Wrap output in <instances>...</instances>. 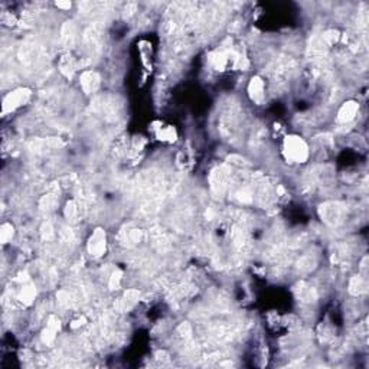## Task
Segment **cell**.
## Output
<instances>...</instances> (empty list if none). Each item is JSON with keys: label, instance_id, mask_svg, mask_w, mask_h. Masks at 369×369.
<instances>
[{"label": "cell", "instance_id": "cell-6", "mask_svg": "<svg viewBox=\"0 0 369 369\" xmlns=\"http://www.w3.org/2000/svg\"><path fill=\"white\" fill-rule=\"evenodd\" d=\"M80 84L85 94H94L95 91H98L101 85L100 74L95 71H85L81 74Z\"/></svg>", "mask_w": 369, "mask_h": 369}, {"label": "cell", "instance_id": "cell-2", "mask_svg": "<svg viewBox=\"0 0 369 369\" xmlns=\"http://www.w3.org/2000/svg\"><path fill=\"white\" fill-rule=\"evenodd\" d=\"M346 215V208L340 202H325L319 206V217L326 225L329 227H338L343 221Z\"/></svg>", "mask_w": 369, "mask_h": 369}, {"label": "cell", "instance_id": "cell-17", "mask_svg": "<svg viewBox=\"0 0 369 369\" xmlns=\"http://www.w3.org/2000/svg\"><path fill=\"white\" fill-rule=\"evenodd\" d=\"M322 40H323L325 46H333L339 40V32L333 29L326 30L325 33H322Z\"/></svg>", "mask_w": 369, "mask_h": 369}, {"label": "cell", "instance_id": "cell-4", "mask_svg": "<svg viewBox=\"0 0 369 369\" xmlns=\"http://www.w3.org/2000/svg\"><path fill=\"white\" fill-rule=\"evenodd\" d=\"M87 249L94 258H100L106 254L107 249V235L106 231L102 228H95L91 234L88 244H87Z\"/></svg>", "mask_w": 369, "mask_h": 369}, {"label": "cell", "instance_id": "cell-15", "mask_svg": "<svg viewBox=\"0 0 369 369\" xmlns=\"http://www.w3.org/2000/svg\"><path fill=\"white\" fill-rule=\"evenodd\" d=\"M40 209L46 210V212H50L54 210L57 206H58V199L55 195H46L40 199Z\"/></svg>", "mask_w": 369, "mask_h": 369}, {"label": "cell", "instance_id": "cell-3", "mask_svg": "<svg viewBox=\"0 0 369 369\" xmlns=\"http://www.w3.org/2000/svg\"><path fill=\"white\" fill-rule=\"evenodd\" d=\"M30 94L32 92L29 88H16V90L10 91L3 98V114L12 113L22 106H25L29 101Z\"/></svg>", "mask_w": 369, "mask_h": 369}, {"label": "cell", "instance_id": "cell-21", "mask_svg": "<svg viewBox=\"0 0 369 369\" xmlns=\"http://www.w3.org/2000/svg\"><path fill=\"white\" fill-rule=\"evenodd\" d=\"M159 137H160V140H169V141H172V140L176 139V133H175V130L173 129L162 130V131H160Z\"/></svg>", "mask_w": 369, "mask_h": 369}, {"label": "cell", "instance_id": "cell-1", "mask_svg": "<svg viewBox=\"0 0 369 369\" xmlns=\"http://www.w3.org/2000/svg\"><path fill=\"white\" fill-rule=\"evenodd\" d=\"M283 154L290 163H304L309 159V146L299 136H287L283 143Z\"/></svg>", "mask_w": 369, "mask_h": 369}, {"label": "cell", "instance_id": "cell-7", "mask_svg": "<svg viewBox=\"0 0 369 369\" xmlns=\"http://www.w3.org/2000/svg\"><path fill=\"white\" fill-rule=\"evenodd\" d=\"M359 111V104L356 101H346L342 104V107L338 111V121L340 123H349L352 121Z\"/></svg>", "mask_w": 369, "mask_h": 369}, {"label": "cell", "instance_id": "cell-12", "mask_svg": "<svg viewBox=\"0 0 369 369\" xmlns=\"http://www.w3.org/2000/svg\"><path fill=\"white\" fill-rule=\"evenodd\" d=\"M297 297L303 303H314L318 300V293L313 287H310L304 283H300L299 289H297Z\"/></svg>", "mask_w": 369, "mask_h": 369}, {"label": "cell", "instance_id": "cell-14", "mask_svg": "<svg viewBox=\"0 0 369 369\" xmlns=\"http://www.w3.org/2000/svg\"><path fill=\"white\" fill-rule=\"evenodd\" d=\"M64 214H65V218L70 222H77L81 217V206L75 200H70L65 206Z\"/></svg>", "mask_w": 369, "mask_h": 369}, {"label": "cell", "instance_id": "cell-13", "mask_svg": "<svg viewBox=\"0 0 369 369\" xmlns=\"http://www.w3.org/2000/svg\"><path fill=\"white\" fill-rule=\"evenodd\" d=\"M60 71L67 77V78H71L74 75V71H75V62H74V58L71 57L70 54H65L60 61Z\"/></svg>", "mask_w": 369, "mask_h": 369}, {"label": "cell", "instance_id": "cell-19", "mask_svg": "<svg viewBox=\"0 0 369 369\" xmlns=\"http://www.w3.org/2000/svg\"><path fill=\"white\" fill-rule=\"evenodd\" d=\"M121 276H123V273H121L120 270H116V271H113V274H111V277H110V289L111 290H119V289H120Z\"/></svg>", "mask_w": 369, "mask_h": 369}, {"label": "cell", "instance_id": "cell-11", "mask_svg": "<svg viewBox=\"0 0 369 369\" xmlns=\"http://www.w3.org/2000/svg\"><path fill=\"white\" fill-rule=\"evenodd\" d=\"M348 289L352 296H362L368 291V283L362 276H353L350 279Z\"/></svg>", "mask_w": 369, "mask_h": 369}, {"label": "cell", "instance_id": "cell-9", "mask_svg": "<svg viewBox=\"0 0 369 369\" xmlns=\"http://www.w3.org/2000/svg\"><path fill=\"white\" fill-rule=\"evenodd\" d=\"M248 94L251 100L257 104H261L264 100V81L259 77H252L248 84Z\"/></svg>", "mask_w": 369, "mask_h": 369}, {"label": "cell", "instance_id": "cell-22", "mask_svg": "<svg viewBox=\"0 0 369 369\" xmlns=\"http://www.w3.org/2000/svg\"><path fill=\"white\" fill-rule=\"evenodd\" d=\"M57 6L61 8V9H71V3L70 2H57Z\"/></svg>", "mask_w": 369, "mask_h": 369}, {"label": "cell", "instance_id": "cell-8", "mask_svg": "<svg viewBox=\"0 0 369 369\" xmlns=\"http://www.w3.org/2000/svg\"><path fill=\"white\" fill-rule=\"evenodd\" d=\"M60 329H61L60 319L55 318V316H50L49 319H48V323H46V328H45L43 332H42V342L46 343V345H50V343L55 340V338H57V335H58Z\"/></svg>", "mask_w": 369, "mask_h": 369}, {"label": "cell", "instance_id": "cell-16", "mask_svg": "<svg viewBox=\"0 0 369 369\" xmlns=\"http://www.w3.org/2000/svg\"><path fill=\"white\" fill-rule=\"evenodd\" d=\"M35 294H36V291H35V287L32 284L23 286L19 293V300L20 301H25L26 304H29V303H32V300L35 299Z\"/></svg>", "mask_w": 369, "mask_h": 369}, {"label": "cell", "instance_id": "cell-20", "mask_svg": "<svg viewBox=\"0 0 369 369\" xmlns=\"http://www.w3.org/2000/svg\"><path fill=\"white\" fill-rule=\"evenodd\" d=\"M42 235H43V238L45 240H52L54 237H55V232H54V227L50 225V224H45L43 227H42Z\"/></svg>", "mask_w": 369, "mask_h": 369}, {"label": "cell", "instance_id": "cell-18", "mask_svg": "<svg viewBox=\"0 0 369 369\" xmlns=\"http://www.w3.org/2000/svg\"><path fill=\"white\" fill-rule=\"evenodd\" d=\"M13 234H15L13 225L12 224H3L2 228H0V241H2V244H8L13 238Z\"/></svg>", "mask_w": 369, "mask_h": 369}, {"label": "cell", "instance_id": "cell-10", "mask_svg": "<svg viewBox=\"0 0 369 369\" xmlns=\"http://www.w3.org/2000/svg\"><path fill=\"white\" fill-rule=\"evenodd\" d=\"M77 40V30H75V25L72 22H65V25L62 26L61 30V42L65 48H74Z\"/></svg>", "mask_w": 369, "mask_h": 369}, {"label": "cell", "instance_id": "cell-5", "mask_svg": "<svg viewBox=\"0 0 369 369\" xmlns=\"http://www.w3.org/2000/svg\"><path fill=\"white\" fill-rule=\"evenodd\" d=\"M230 178L231 170L227 166H221V168L214 169L209 178L210 189L214 190L215 193H218V195H222L227 190V188H228Z\"/></svg>", "mask_w": 369, "mask_h": 369}]
</instances>
